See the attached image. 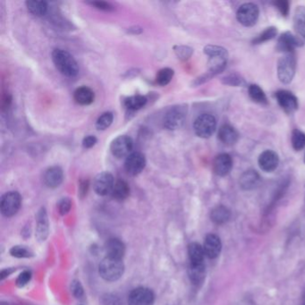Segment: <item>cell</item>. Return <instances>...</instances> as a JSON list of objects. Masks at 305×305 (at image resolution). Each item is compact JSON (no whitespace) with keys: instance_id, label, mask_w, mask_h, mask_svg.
<instances>
[{"instance_id":"ffe728a7","label":"cell","mask_w":305,"mask_h":305,"mask_svg":"<svg viewBox=\"0 0 305 305\" xmlns=\"http://www.w3.org/2000/svg\"><path fill=\"white\" fill-rule=\"evenodd\" d=\"M74 99L79 105H90L95 100L94 91L89 87L82 86L74 90Z\"/></svg>"},{"instance_id":"836d02e7","label":"cell","mask_w":305,"mask_h":305,"mask_svg":"<svg viewBox=\"0 0 305 305\" xmlns=\"http://www.w3.org/2000/svg\"><path fill=\"white\" fill-rule=\"evenodd\" d=\"M277 33H278V30L276 27H268L265 31H263L258 37L253 40V44H261V43L270 41L277 36Z\"/></svg>"},{"instance_id":"277c9868","label":"cell","mask_w":305,"mask_h":305,"mask_svg":"<svg viewBox=\"0 0 305 305\" xmlns=\"http://www.w3.org/2000/svg\"><path fill=\"white\" fill-rule=\"evenodd\" d=\"M186 116H187L186 106H174L167 112L164 118V127L170 131L180 129L184 126Z\"/></svg>"},{"instance_id":"d6986e66","label":"cell","mask_w":305,"mask_h":305,"mask_svg":"<svg viewBox=\"0 0 305 305\" xmlns=\"http://www.w3.org/2000/svg\"><path fill=\"white\" fill-rule=\"evenodd\" d=\"M239 183L242 190L251 191L258 187L259 184L261 183V176L257 173V171L250 169L245 171L241 175Z\"/></svg>"},{"instance_id":"f35d334b","label":"cell","mask_w":305,"mask_h":305,"mask_svg":"<svg viewBox=\"0 0 305 305\" xmlns=\"http://www.w3.org/2000/svg\"><path fill=\"white\" fill-rule=\"evenodd\" d=\"M71 207H72V201L68 198H64L58 202V211L62 215L68 213L71 210Z\"/></svg>"},{"instance_id":"603a6c76","label":"cell","mask_w":305,"mask_h":305,"mask_svg":"<svg viewBox=\"0 0 305 305\" xmlns=\"http://www.w3.org/2000/svg\"><path fill=\"white\" fill-rule=\"evenodd\" d=\"M111 195L116 200H125L130 195V187L125 180L118 179L115 182Z\"/></svg>"},{"instance_id":"f1b7e54d","label":"cell","mask_w":305,"mask_h":305,"mask_svg":"<svg viewBox=\"0 0 305 305\" xmlns=\"http://www.w3.org/2000/svg\"><path fill=\"white\" fill-rule=\"evenodd\" d=\"M47 225V214L45 210L43 209L38 215L37 237L41 241H44L47 237L48 230Z\"/></svg>"},{"instance_id":"7bdbcfd3","label":"cell","mask_w":305,"mask_h":305,"mask_svg":"<svg viewBox=\"0 0 305 305\" xmlns=\"http://www.w3.org/2000/svg\"><path fill=\"white\" fill-rule=\"evenodd\" d=\"M72 292H73V295L76 297V298H80L82 297L84 295V289L82 287V285L80 284V282L77 281H74L72 284Z\"/></svg>"},{"instance_id":"e575fe53","label":"cell","mask_w":305,"mask_h":305,"mask_svg":"<svg viewBox=\"0 0 305 305\" xmlns=\"http://www.w3.org/2000/svg\"><path fill=\"white\" fill-rule=\"evenodd\" d=\"M292 146L295 151H301L305 147V133L295 129L292 133Z\"/></svg>"},{"instance_id":"8fae6325","label":"cell","mask_w":305,"mask_h":305,"mask_svg":"<svg viewBox=\"0 0 305 305\" xmlns=\"http://www.w3.org/2000/svg\"><path fill=\"white\" fill-rule=\"evenodd\" d=\"M146 166L145 156L141 152H132L127 157L125 162V169L131 175H137L142 172Z\"/></svg>"},{"instance_id":"b9f144b4","label":"cell","mask_w":305,"mask_h":305,"mask_svg":"<svg viewBox=\"0 0 305 305\" xmlns=\"http://www.w3.org/2000/svg\"><path fill=\"white\" fill-rule=\"evenodd\" d=\"M32 278V274L30 271H23L22 273L20 274V276L18 277V279L16 280V284L19 287H22L24 285H26Z\"/></svg>"},{"instance_id":"d4e9b609","label":"cell","mask_w":305,"mask_h":305,"mask_svg":"<svg viewBox=\"0 0 305 305\" xmlns=\"http://www.w3.org/2000/svg\"><path fill=\"white\" fill-rule=\"evenodd\" d=\"M25 5L28 11L33 16L41 17L45 16L47 12V3L45 1H26Z\"/></svg>"},{"instance_id":"52a82bcc","label":"cell","mask_w":305,"mask_h":305,"mask_svg":"<svg viewBox=\"0 0 305 305\" xmlns=\"http://www.w3.org/2000/svg\"><path fill=\"white\" fill-rule=\"evenodd\" d=\"M258 5L253 3H245L237 10V21L245 27L253 26L259 19Z\"/></svg>"},{"instance_id":"ac0fdd59","label":"cell","mask_w":305,"mask_h":305,"mask_svg":"<svg viewBox=\"0 0 305 305\" xmlns=\"http://www.w3.org/2000/svg\"><path fill=\"white\" fill-rule=\"evenodd\" d=\"M221 248L222 244L220 239L218 236L211 234L206 237L203 245L206 256L211 259L217 258L220 253Z\"/></svg>"},{"instance_id":"8992f818","label":"cell","mask_w":305,"mask_h":305,"mask_svg":"<svg viewBox=\"0 0 305 305\" xmlns=\"http://www.w3.org/2000/svg\"><path fill=\"white\" fill-rule=\"evenodd\" d=\"M22 199L17 192H8L2 196L0 202L1 212L6 218L15 216L21 207Z\"/></svg>"},{"instance_id":"ba28073f","label":"cell","mask_w":305,"mask_h":305,"mask_svg":"<svg viewBox=\"0 0 305 305\" xmlns=\"http://www.w3.org/2000/svg\"><path fill=\"white\" fill-rule=\"evenodd\" d=\"M133 142L131 137L120 135L114 139L110 144V152L116 158H127L131 152Z\"/></svg>"},{"instance_id":"d6a6232c","label":"cell","mask_w":305,"mask_h":305,"mask_svg":"<svg viewBox=\"0 0 305 305\" xmlns=\"http://www.w3.org/2000/svg\"><path fill=\"white\" fill-rule=\"evenodd\" d=\"M114 120V115L111 112H105L98 118L96 122V128L100 131H104L110 127Z\"/></svg>"},{"instance_id":"2e32d148","label":"cell","mask_w":305,"mask_h":305,"mask_svg":"<svg viewBox=\"0 0 305 305\" xmlns=\"http://www.w3.org/2000/svg\"><path fill=\"white\" fill-rule=\"evenodd\" d=\"M232 168H233V160L228 154L222 153L217 156L213 163V169L215 174L219 176H225L230 173Z\"/></svg>"},{"instance_id":"83f0119b","label":"cell","mask_w":305,"mask_h":305,"mask_svg":"<svg viewBox=\"0 0 305 305\" xmlns=\"http://www.w3.org/2000/svg\"><path fill=\"white\" fill-rule=\"evenodd\" d=\"M147 98L142 95H134L127 98L125 100V106L127 109L131 111H136L144 108L147 103Z\"/></svg>"},{"instance_id":"7a4b0ae2","label":"cell","mask_w":305,"mask_h":305,"mask_svg":"<svg viewBox=\"0 0 305 305\" xmlns=\"http://www.w3.org/2000/svg\"><path fill=\"white\" fill-rule=\"evenodd\" d=\"M125 266L120 260L106 257L100 264V275L101 278L109 282H114L121 278L124 274Z\"/></svg>"},{"instance_id":"74e56055","label":"cell","mask_w":305,"mask_h":305,"mask_svg":"<svg viewBox=\"0 0 305 305\" xmlns=\"http://www.w3.org/2000/svg\"><path fill=\"white\" fill-rule=\"evenodd\" d=\"M10 253L12 256H15L17 258H28L31 256V253L26 248L22 246H14L10 250Z\"/></svg>"},{"instance_id":"ee69618b","label":"cell","mask_w":305,"mask_h":305,"mask_svg":"<svg viewBox=\"0 0 305 305\" xmlns=\"http://www.w3.org/2000/svg\"><path fill=\"white\" fill-rule=\"evenodd\" d=\"M98 140L96 137L93 135H88V136L85 137L83 141V146L85 149H90V148L93 147L95 144L97 143Z\"/></svg>"},{"instance_id":"60d3db41","label":"cell","mask_w":305,"mask_h":305,"mask_svg":"<svg viewBox=\"0 0 305 305\" xmlns=\"http://www.w3.org/2000/svg\"><path fill=\"white\" fill-rule=\"evenodd\" d=\"M275 6L279 9V12L283 16H287L289 13V2L286 0H280L274 3Z\"/></svg>"},{"instance_id":"f546056e","label":"cell","mask_w":305,"mask_h":305,"mask_svg":"<svg viewBox=\"0 0 305 305\" xmlns=\"http://www.w3.org/2000/svg\"><path fill=\"white\" fill-rule=\"evenodd\" d=\"M248 90H249V95L253 101L260 103V104H267L268 103L266 94L264 93L263 89L259 85H250Z\"/></svg>"},{"instance_id":"9c48e42d","label":"cell","mask_w":305,"mask_h":305,"mask_svg":"<svg viewBox=\"0 0 305 305\" xmlns=\"http://www.w3.org/2000/svg\"><path fill=\"white\" fill-rule=\"evenodd\" d=\"M115 180L109 172H102L98 174L93 181L95 193L100 196L111 194L115 184Z\"/></svg>"},{"instance_id":"4316f807","label":"cell","mask_w":305,"mask_h":305,"mask_svg":"<svg viewBox=\"0 0 305 305\" xmlns=\"http://www.w3.org/2000/svg\"><path fill=\"white\" fill-rule=\"evenodd\" d=\"M189 278L195 284H201L205 279V265H191L189 267Z\"/></svg>"},{"instance_id":"484cf974","label":"cell","mask_w":305,"mask_h":305,"mask_svg":"<svg viewBox=\"0 0 305 305\" xmlns=\"http://www.w3.org/2000/svg\"><path fill=\"white\" fill-rule=\"evenodd\" d=\"M294 24L296 32L305 40V6H298L294 16Z\"/></svg>"},{"instance_id":"6da1fadb","label":"cell","mask_w":305,"mask_h":305,"mask_svg":"<svg viewBox=\"0 0 305 305\" xmlns=\"http://www.w3.org/2000/svg\"><path fill=\"white\" fill-rule=\"evenodd\" d=\"M51 56L56 67L65 76L73 78L79 73L78 64L74 57L66 50L56 48L53 50Z\"/></svg>"},{"instance_id":"44dd1931","label":"cell","mask_w":305,"mask_h":305,"mask_svg":"<svg viewBox=\"0 0 305 305\" xmlns=\"http://www.w3.org/2000/svg\"><path fill=\"white\" fill-rule=\"evenodd\" d=\"M238 132L234 127L228 125H225L219 128L218 131V139L224 144L226 145H234L238 141Z\"/></svg>"},{"instance_id":"cb8c5ba5","label":"cell","mask_w":305,"mask_h":305,"mask_svg":"<svg viewBox=\"0 0 305 305\" xmlns=\"http://www.w3.org/2000/svg\"><path fill=\"white\" fill-rule=\"evenodd\" d=\"M230 211L224 206H218L211 211V218L217 225L225 224L230 218Z\"/></svg>"},{"instance_id":"ab89813d","label":"cell","mask_w":305,"mask_h":305,"mask_svg":"<svg viewBox=\"0 0 305 305\" xmlns=\"http://www.w3.org/2000/svg\"><path fill=\"white\" fill-rule=\"evenodd\" d=\"M88 4L94 6L95 8L102 11H112L114 9V6L111 5L109 2H104V1H93V2H89Z\"/></svg>"},{"instance_id":"e0dca14e","label":"cell","mask_w":305,"mask_h":305,"mask_svg":"<svg viewBox=\"0 0 305 305\" xmlns=\"http://www.w3.org/2000/svg\"><path fill=\"white\" fill-rule=\"evenodd\" d=\"M105 252L108 258L122 261V259L125 255L126 247H125L124 242L120 241L119 239L112 238L106 243Z\"/></svg>"},{"instance_id":"5bb4252c","label":"cell","mask_w":305,"mask_h":305,"mask_svg":"<svg viewBox=\"0 0 305 305\" xmlns=\"http://www.w3.org/2000/svg\"><path fill=\"white\" fill-rule=\"evenodd\" d=\"M63 180V170L58 166L48 168L43 174V182L48 188H57L62 184Z\"/></svg>"},{"instance_id":"30bf717a","label":"cell","mask_w":305,"mask_h":305,"mask_svg":"<svg viewBox=\"0 0 305 305\" xmlns=\"http://www.w3.org/2000/svg\"><path fill=\"white\" fill-rule=\"evenodd\" d=\"M154 294L151 289L145 287H139L132 290L128 296L129 305H153L154 304Z\"/></svg>"},{"instance_id":"5b68a950","label":"cell","mask_w":305,"mask_h":305,"mask_svg":"<svg viewBox=\"0 0 305 305\" xmlns=\"http://www.w3.org/2000/svg\"><path fill=\"white\" fill-rule=\"evenodd\" d=\"M216 118L211 114H202L195 119L194 129L197 136L208 139L216 131Z\"/></svg>"},{"instance_id":"7c38bea8","label":"cell","mask_w":305,"mask_h":305,"mask_svg":"<svg viewBox=\"0 0 305 305\" xmlns=\"http://www.w3.org/2000/svg\"><path fill=\"white\" fill-rule=\"evenodd\" d=\"M303 41L300 38L292 34L291 32H286L283 33L279 39L278 42V49L284 54L294 53V50L296 47L303 46Z\"/></svg>"},{"instance_id":"7402d4cb","label":"cell","mask_w":305,"mask_h":305,"mask_svg":"<svg viewBox=\"0 0 305 305\" xmlns=\"http://www.w3.org/2000/svg\"><path fill=\"white\" fill-rule=\"evenodd\" d=\"M190 264L191 265H201L204 264V249L197 242L191 243L188 247Z\"/></svg>"},{"instance_id":"4fadbf2b","label":"cell","mask_w":305,"mask_h":305,"mask_svg":"<svg viewBox=\"0 0 305 305\" xmlns=\"http://www.w3.org/2000/svg\"><path fill=\"white\" fill-rule=\"evenodd\" d=\"M276 98L278 100L280 107L286 113L292 114L298 109V101L295 95L288 90H279L276 93Z\"/></svg>"},{"instance_id":"3957f363","label":"cell","mask_w":305,"mask_h":305,"mask_svg":"<svg viewBox=\"0 0 305 305\" xmlns=\"http://www.w3.org/2000/svg\"><path fill=\"white\" fill-rule=\"evenodd\" d=\"M296 70V59L294 53L284 54L279 58L278 63V76L282 84L288 85L293 79Z\"/></svg>"},{"instance_id":"7dc6e473","label":"cell","mask_w":305,"mask_h":305,"mask_svg":"<svg viewBox=\"0 0 305 305\" xmlns=\"http://www.w3.org/2000/svg\"><path fill=\"white\" fill-rule=\"evenodd\" d=\"M304 162L305 163V158H304Z\"/></svg>"},{"instance_id":"1f68e13d","label":"cell","mask_w":305,"mask_h":305,"mask_svg":"<svg viewBox=\"0 0 305 305\" xmlns=\"http://www.w3.org/2000/svg\"><path fill=\"white\" fill-rule=\"evenodd\" d=\"M204 53L209 58H228V53L226 48L216 46V45H208L204 47Z\"/></svg>"},{"instance_id":"bcb514c9","label":"cell","mask_w":305,"mask_h":305,"mask_svg":"<svg viewBox=\"0 0 305 305\" xmlns=\"http://www.w3.org/2000/svg\"><path fill=\"white\" fill-rule=\"evenodd\" d=\"M303 305H305V294L304 295V297H303Z\"/></svg>"},{"instance_id":"8d00e7d4","label":"cell","mask_w":305,"mask_h":305,"mask_svg":"<svg viewBox=\"0 0 305 305\" xmlns=\"http://www.w3.org/2000/svg\"><path fill=\"white\" fill-rule=\"evenodd\" d=\"M223 84L230 85V86H242L245 85L244 80L242 77L238 76L237 74H229L226 77H224L222 80Z\"/></svg>"},{"instance_id":"4dcf8cb0","label":"cell","mask_w":305,"mask_h":305,"mask_svg":"<svg viewBox=\"0 0 305 305\" xmlns=\"http://www.w3.org/2000/svg\"><path fill=\"white\" fill-rule=\"evenodd\" d=\"M173 76H174V70L173 69L169 68V67L162 68L158 71L157 77H156V82L160 86H166L172 81Z\"/></svg>"},{"instance_id":"d590c367","label":"cell","mask_w":305,"mask_h":305,"mask_svg":"<svg viewBox=\"0 0 305 305\" xmlns=\"http://www.w3.org/2000/svg\"><path fill=\"white\" fill-rule=\"evenodd\" d=\"M174 51L176 57L184 61L189 59L194 53L193 48L187 46H174Z\"/></svg>"},{"instance_id":"f6af8a7d","label":"cell","mask_w":305,"mask_h":305,"mask_svg":"<svg viewBox=\"0 0 305 305\" xmlns=\"http://www.w3.org/2000/svg\"><path fill=\"white\" fill-rule=\"evenodd\" d=\"M88 189H89V181H88V180H82V181L80 182V195H81L82 197L85 196V195H87Z\"/></svg>"},{"instance_id":"9a60e30c","label":"cell","mask_w":305,"mask_h":305,"mask_svg":"<svg viewBox=\"0 0 305 305\" xmlns=\"http://www.w3.org/2000/svg\"><path fill=\"white\" fill-rule=\"evenodd\" d=\"M259 166L265 172L276 170L279 163V155L273 151H265L259 157Z\"/></svg>"}]
</instances>
